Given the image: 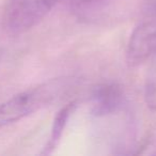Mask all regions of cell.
<instances>
[{"instance_id":"obj_6","label":"cell","mask_w":156,"mask_h":156,"mask_svg":"<svg viewBox=\"0 0 156 156\" xmlns=\"http://www.w3.org/2000/svg\"><path fill=\"white\" fill-rule=\"evenodd\" d=\"M69 2L76 8L79 9H88V8H95L98 3H103L108 0H69Z\"/></svg>"},{"instance_id":"obj_3","label":"cell","mask_w":156,"mask_h":156,"mask_svg":"<svg viewBox=\"0 0 156 156\" xmlns=\"http://www.w3.org/2000/svg\"><path fill=\"white\" fill-rule=\"evenodd\" d=\"M59 0H10L5 11V26L13 34L37 26Z\"/></svg>"},{"instance_id":"obj_4","label":"cell","mask_w":156,"mask_h":156,"mask_svg":"<svg viewBox=\"0 0 156 156\" xmlns=\"http://www.w3.org/2000/svg\"><path fill=\"white\" fill-rule=\"evenodd\" d=\"M94 115H106L115 111L122 104L123 93L117 85H105L98 87L93 93Z\"/></svg>"},{"instance_id":"obj_2","label":"cell","mask_w":156,"mask_h":156,"mask_svg":"<svg viewBox=\"0 0 156 156\" xmlns=\"http://www.w3.org/2000/svg\"><path fill=\"white\" fill-rule=\"evenodd\" d=\"M141 18L130 34L126 59L130 66H137L156 54V0H143Z\"/></svg>"},{"instance_id":"obj_1","label":"cell","mask_w":156,"mask_h":156,"mask_svg":"<svg viewBox=\"0 0 156 156\" xmlns=\"http://www.w3.org/2000/svg\"><path fill=\"white\" fill-rule=\"evenodd\" d=\"M65 86L58 80L49 81L12 96L0 104V127L14 123L51 103Z\"/></svg>"},{"instance_id":"obj_5","label":"cell","mask_w":156,"mask_h":156,"mask_svg":"<svg viewBox=\"0 0 156 156\" xmlns=\"http://www.w3.org/2000/svg\"><path fill=\"white\" fill-rule=\"evenodd\" d=\"M75 107L74 103H71L67 106H65L64 108H62L58 112V115H56L54 120V125H52L51 129V136H50V140L48 142L47 149H54L56 147L57 142L59 141V139L61 138V135L63 133L65 125L67 123V120L71 115V112L73 111V108Z\"/></svg>"}]
</instances>
